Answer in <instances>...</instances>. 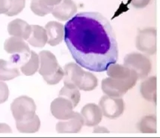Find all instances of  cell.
<instances>
[{
  "mask_svg": "<svg viewBox=\"0 0 160 138\" xmlns=\"http://www.w3.org/2000/svg\"><path fill=\"white\" fill-rule=\"evenodd\" d=\"M136 85L127 81L113 77L105 78L102 80L101 88L105 95L111 97H123L129 89H131Z\"/></svg>",
  "mask_w": 160,
  "mask_h": 138,
  "instance_id": "7",
  "label": "cell"
},
{
  "mask_svg": "<svg viewBox=\"0 0 160 138\" xmlns=\"http://www.w3.org/2000/svg\"><path fill=\"white\" fill-rule=\"evenodd\" d=\"M59 96H62L69 99L73 104V107H76L79 103L81 98V94H80L79 88L77 87H70V86H64L59 92Z\"/></svg>",
  "mask_w": 160,
  "mask_h": 138,
  "instance_id": "23",
  "label": "cell"
},
{
  "mask_svg": "<svg viewBox=\"0 0 160 138\" xmlns=\"http://www.w3.org/2000/svg\"><path fill=\"white\" fill-rule=\"evenodd\" d=\"M157 79L156 76L145 78L140 84V93L142 97L150 102L157 103Z\"/></svg>",
  "mask_w": 160,
  "mask_h": 138,
  "instance_id": "16",
  "label": "cell"
},
{
  "mask_svg": "<svg viewBox=\"0 0 160 138\" xmlns=\"http://www.w3.org/2000/svg\"><path fill=\"white\" fill-rule=\"evenodd\" d=\"M151 0H128V3L136 8H144L149 5Z\"/></svg>",
  "mask_w": 160,
  "mask_h": 138,
  "instance_id": "28",
  "label": "cell"
},
{
  "mask_svg": "<svg viewBox=\"0 0 160 138\" xmlns=\"http://www.w3.org/2000/svg\"><path fill=\"white\" fill-rule=\"evenodd\" d=\"M32 30V26L21 19H15L9 23L8 26L9 34L11 36L22 38L24 40H28V38L30 37Z\"/></svg>",
  "mask_w": 160,
  "mask_h": 138,
  "instance_id": "15",
  "label": "cell"
},
{
  "mask_svg": "<svg viewBox=\"0 0 160 138\" xmlns=\"http://www.w3.org/2000/svg\"><path fill=\"white\" fill-rule=\"evenodd\" d=\"M20 71L14 63L0 59V80H13L20 76Z\"/></svg>",
  "mask_w": 160,
  "mask_h": 138,
  "instance_id": "19",
  "label": "cell"
},
{
  "mask_svg": "<svg viewBox=\"0 0 160 138\" xmlns=\"http://www.w3.org/2000/svg\"><path fill=\"white\" fill-rule=\"evenodd\" d=\"M32 34L28 38V43L35 47H43L48 41L47 31L38 25H32Z\"/></svg>",
  "mask_w": 160,
  "mask_h": 138,
  "instance_id": "18",
  "label": "cell"
},
{
  "mask_svg": "<svg viewBox=\"0 0 160 138\" xmlns=\"http://www.w3.org/2000/svg\"><path fill=\"white\" fill-rule=\"evenodd\" d=\"M12 130L8 125L0 123V133H11Z\"/></svg>",
  "mask_w": 160,
  "mask_h": 138,
  "instance_id": "30",
  "label": "cell"
},
{
  "mask_svg": "<svg viewBox=\"0 0 160 138\" xmlns=\"http://www.w3.org/2000/svg\"><path fill=\"white\" fill-rule=\"evenodd\" d=\"M102 115L108 119H117L124 112L125 104L121 97H111L105 95L99 101Z\"/></svg>",
  "mask_w": 160,
  "mask_h": 138,
  "instance_id": "6",
  "label": "cell"
},
{
  "mask_svg": "<svg viewBox=\"0 0 160 138\" xmlns=\"http://www.w3.org/2000/svg\"><path fill=\"white\" fill-rule=\"evenodd\" d=\"M94 133H109V131L102 126H97L94 129Z\"/></svg>",
  "mask_w": 160,
  "mask_h": 138,
  "instance_id": "31",
  "label": "cell"
},
{
  "mask_svg": "<svg viewBox=\"0 0 160 138\" xmlns=\"http://www.w3.org/2000/svg\"><path fill=\"white\" fill-rule=\"evenodd\" d=\"M30 8L34 14L38 16L43 17L49 13H52L54 6L48 5L44 0H32Z\"/></svg>",
  "mask_w": 160,
  "mask_h": 138,
  "instance_id": "24",
  "label": "cell"
},
{
  "mask_svg": "<svg viewBox=\"0 0 160 138\" xmlns=\"http://www.w3.org/2000/svg\"><path fill=\"white\" fill-rule=\"evenodd\" d=\"M136 48L148 55L157 52V29L150 27L138 31L136 39Z\"/></svg>",
  "mask_w": 160,
  "mask_h": 138,
  "instance_id": "5",
  "label": "cell"
},
{
  "mask_svg": "<svg viewBox=\"0 0 160 138\" xmlns=\"http://www.w3.org/2000/svg\"><path fill=\"white\" fill-rule=\"evenodd\" d=\"M12 0H0V14H6L10 10Z\"/></svg>",
  "mask_w": 160,
  "mask_h": 138,
  "instance_id": "29",
  "label": "cell"
},
{
  "mask_svg": "<svg viewBox=\"0 0 160 138\" xmlns=\"http://www.w3.org/2000/svg\"><path fill=\"white\" fill-rule=\"evenodd\" d=\"M98 85V80L97 77L92 73L85 72L83 78L79 86V89L82 91L89 92L96 89Z\"/></svg>",
  "mask_w": 160,
  "mask_h": 138,
  "instance_id": "25",
  "label": "cell"
},
{
  "mask_svg": "<svg viewBox=\"0 0 160 138\" xmlns=\"http://www.w3.org/2000/svg\"><path fill=\"white\" fill-rule=\"evenodd\" d=\"M11 110L16 122L26 120L35 115L36 104L31 98L22 95L14 99L11 104Z\"/></svg>",
  "mask_w": 160,
  "mask_h": 138,
  "instance_id": "4",
  "label": "cell"
},
{
  "mask_svg": "<svg viewBox=\"0 0 160 138\" xmlns=\"http://www.w3.org/2000/svg\"><path fill=\"white\" fill-rule=\"evenodd\" d=\"M25 6H26V0H12V5L10 10L5 14L8 17L18 15L23 10Z\"/></svg>",
  "mask_w": 160,
  "mask_h": 138,
  "instance_id": "26",
  "label": "cell"
},
{
  "mask_svg": "<svg viewBox=\"0 0 160 138\" xmlns=\"http://www.w3.org/2000/svg\"><path fill=\"white\" fill-rule=\"evenodd\" d=\"M16 126L18 130L21 133H35L40 129L41 121L38 115L33 117L22 121H17Z\"/></svg>",
  "mask_w": 160,
  "mask_h": 138,
  "instance_id": "20",
  "label": "cell"
},
{
  "mask_svg": "<svg viewBox=\"0 0 160 138\" xmlns=\"http://www.w3.org/2000/svg\"><path fill=\"white\" fill-rule=\"evenodd\" d=\"M39 74L49 85H56L64 78V72L56 56L48 50L40 52Z\"/></svg>",
  "mask_w": 160,
  "mask_h": 138,
  "instance_id": "2",
  "label": "cell"
},
{
  "mask_svg": "<svg viewBox=\"0 0 160 138\" xmlns=\"http://www.w3.org/2000/svg\"><path fill=\"white\" fill-rule=\"evenodd\" d=\"M64 39L76 62L91 72H106L118 59L113 28L98 12L74 15L64 25Z\"/></svg>",
  "mask_w": 160,
  "mask_h": 138,
  "instance_id": "1",
  "label": "cell"
},
{
  "mask_svg": "<svg viewBox=\"0 0 160 138\" xmlns=\"http://www.w3.org/2000/svg\"><path fill=\"white\" fill-rule=\"evenodd\" d=\"M138 130L144 134L157 133V116L155 115H147L143 116L138 123Z\"/></svg>",
  "mask_w": 160,
  "mask_h": 138,
  "instance_id": "21",
  "label": "cell"
},
{
  "mask_svg": "<svg viewBox=\"0 0 160 138\" xmlns=\"http://www.w3.org/2000/svg\"><path fill=\"white\" fill-rule=\"evenodd\" d=\"M84 125L88 127L97 126L102 121V112L100 107L94 103L85 104L81 110Z\"/></svg>",
  "mask_w": 160,
  "mask_h": 138,
  "instance_id": "11",
  "label": "cell"
},
{
  "mask_svg": "<svg viewBox=\"0 0 160 138\" xmlns=\"http://www.w3.org/2000/svg\"><path fill=\"white\" fill-rule=\"evenodd\" d=\"M40 67V58L35 51L31 50L28 60L20 67L22 74L26 76H31L35 74Z\"/></svg>",
  "mask_w": 160,
  "mask_h": 138,
  "instance_id": "22",
  "label": "cell"
},
{
  "mask_svg": "<svg viewBox=\"0 0 160 138\" xmlns=\"http://www.w3.org/2000/svg\"><path fill=\"white\" fill-rule=\"evenodd\" d=\"M4 49L8 53H30L29 47L22 38L13 36L8 38L4 44Z\"/></svg>",
  "mask_w": 160,
  "mask_h": 138,
  "instance_id": "17",
  "label": "cell"
},
{
  "mask_svg": "<svg viewBox=\"0 0 160 138\" xmlns=\"http://www.w3.org/2000/svg\"><path fill=\"white\" fill-rule=\"evenodd\" d=\"M73 108L71 101L62 96L54 99L50 105L51 114L55 118L59 120H67L73 117L76 114Z\"/></svg>",
  "mask_w": 160,
  "mask_h": 138,
  "instance_id": "8",
  "label": "cell"
},
{
  "mask_svg": "<svg viewBox=\"0 0 160 138\" xmlns=\"http://www.w3.org/2000/svg\"><path fill=\"white\" fill-rule=\"evenodd\" d=\"M62 1V0H44L45 3L50 6H55V5L59 4Z\"/></svg>",
  "mask_w": 160,
  "mask_h": 138,
  "instance_id": "32",
  "label": "cell"
},
{
  "mask_svg": "<svg viewBox=\"0 0 160 138\" xmlns=\"http://www.w3.org/2000/svg\"><path fill=\"white\" fill-rule=\"evenodd\" d=\"M106 74L110 77L127 80L134 85H136L138 80V74L136 72L124 65H120L117 63L110 65L106 70Z\"/></svg>",
  "mask_w": 160,
  "mask_h": 138,
  "instance_id": "9",
  "label": "cell"
},
{
  "mask_svg": "<svg viewBox=\"0 0 160 138\" xmlns=\"http://www.w3.org/2000/svg\"><path fill=\"white\" fill-rule=\"evenodd\" d=\"M64 84L70 87H77L81 83L85 71L79 64L70 62L65 65L64 68Z\"/></svg>",
  "mask_w": 160,
  "mask_h": 138,
  "instance_id": "10",
  "label": "cell"
},
{
  "mask_svg": "<svg viewBox=\"0 0 160 138\" xmlns=\"http://www.w3.org/2000/svg\"><path fill=\"white\" fill-rule=\"evenodd\" d=\"M48 41L51 46H56L62 43L64 36V26L57 21H49L45 26Z\"/></svg>",
  "mask_w": 160,
  "mask_h": 138,
  "instance_id": "14",
  "label": "cell"
},
{
  "mask_svg": "<svg viewBox=\"0 0 160 138\" xmlns=\"http://www.w3.org/2000/svg\"><path fill=\"white\" fill-rule=\"evenodd\" d=\"M9 96L8 86L5 83L0 80V104L5 103Z\"/></svg>",
  "mask_w": 160,
  "mask_h": 138,
  "instance_id": "27",
  "label": "cell"
},
{
  "mask_svg": "<svg viewBox=\"0 0 160 138\" xmlns=\"http://www.w3.org/2000/svg\"><path fill=\"white\" fill-rule=\"evenodd\" d=\"M84 125V120L81 114L76 112L73 117L56 124V131L60 134H76L81 131Z\"/></svg>",
  "mask_w": 160,
  "mask_h": 138,
  "instance_id": "12",
  "label": "cell"
},
{
  "mask_svg": "<svg viewBox=\"0 0 160 138\" xmlns=\"http://www.w3.org/2000/svg\"><path fill=\"white\" fill-rule=\"evenodd\" d=\"M77 11V6L73 0H62L55 5L52 11L53 17L60 21H66L72 18Z\"/></svg>",
  "mask_w": 160,
  "mask_h": 138,
  "instance_id": "13",
  "label": "cell"
},
{
  "mask_svg": "<svg viewBox=\"0 0 160 138\" xmlns=\"http://www.w3.org/2000/svg\"><path fill=\"white\" fill-rule=\"evenodd\" d=\"M123 65L136 72L138 74V80H144L148 77L152 69V63L149 58L145 55L136 52L126 55Z\"/></svg>",
  "mask_w": 160,
  "mask_h": 138,
  "instance_id": "3",
  "label": "cell"
}]
</instances>
